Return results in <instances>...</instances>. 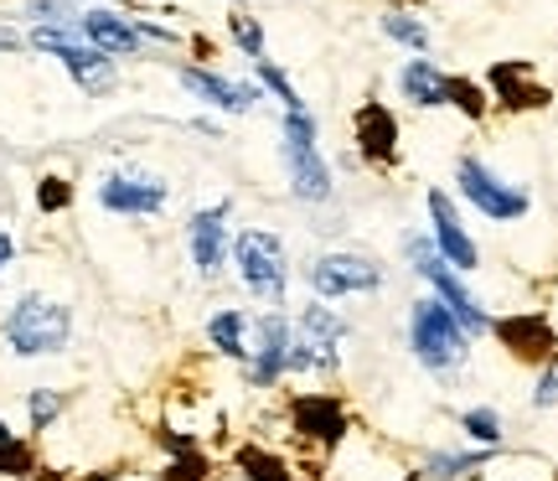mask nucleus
I'll return each instance as SVG.
<instances>
[{
  "mask_svg": "<svg viewBox=\"0 0 558 481\" xmlns=\"http://www.w3.org/2000/svg\"><path fill=\"white\" fill-rule=\"evenodd\" d=\"M399 254H403V264L414 269L418 280L429 285L424 296H435V301L445 305V311H450L460 326H465V337L481 341L486 332H492V311L481 305V296L471 290V285H465V275H460V269H450V264L439 260V249H435V239H429V228H409V233L399 239Z\"/></svg>",
  "mask_w": 558,
  "mask_h": 481,
  "instance_id": "1",
  "label": "nucleus"
},
{
  "mask_svg": "<svg viewBox=\"0 0 558 481\" xmlns=\"http://www.w3.org/2000/svg\"><path fill=\"white\" fill-rule=\"evenodd\" d=\"M279 166H284L290 197H295L300 207H326V202L337 197L331 160L320 151V120L311 109L279 115Z\"/></svg>",
  "mask_w": 558,
  "mask_h": 481,
  "instance_id": "2",
  "label": "nucleus"
},
{
  "mask_svg": "<svg viewBox=\"0 0 558 481\" xmlns=\"http://www.w3.org/2000/svg\"><path fill=\"white\" fill-rule=\"evenodd\" d=\"M0 347L11 358H62L73 347V305L58 301V296H41V290H26L11 301L5 321H0Z\"/></svg>",
  "mask_w": 558,
  "mask_h": 481,
  "instance_id": "3",
  "label": "nucleus"
},
{
  "mask_svg": "<svg viewBox=\"0 0 558 481\" xmlns=\"http://www.w3.org/2000/svg\"><path fill=\"white\" fill-rule=\"evenodd\" d=\"M403 347H409V358L439 383L456 378L460 368L471 362V337H465V326H460L435 296L409 301V311H403Z\"/></svg>",
  "mask_w": 558,
  "mask_h": 481,
  "instance_id": "4",
  "label": "nucleus"
},
{
  "mask_svg": "<svg viewBox=\"0 0 558 481\" xmlns=\"http://www.w3.org/2000/svg\"><path fill=\"white\" fill-rule=\"evenodd\" d=\"M290 378H331L347 358V341H352V321L341 316L337 305L326 301H305L290 316Z\"/></svg>",
  "mask_w": 558,
  "mask_h": 481,
  "instance_id": "5",
  "label": "nucleus"
},
{
  "mask_svg": "<svg viewBox=\"0 0 558 481\" xmlns=\"http://www.w3.org/2000/svg\"><path fill=\"white\" fill-rule=\"evenodd\" d=\"M233 275L264 311H284L290 305L295 264H290V249H284L275 228H239L233 233Z\"/></svg>",
  "mask_w": 558,
  "mask_h": 481,
  "instance_id": "6",
  "label": "nucleus"
},
{
  "mask_svg": "<svg viewBox=\"0 0 558 481\" xmlns=\"http://www.w3.org/2000/svg\"><path fill=\"white\" fill-rule=\"evenodd\" d=\"M300 280L311 290V301H357V296H378L388 285V264L367 249H326L316 260H305Z\"/></svg>",
  "mask_w": 558,
  "mask_h": 481,
  "instance_id": "7",
  "label": "nucleus"
},
{
  "mask_svg": "<svg viewBox=\"0 0 558 481\" xmlns=\"http://www.w3.org/2000/svg\"><path fill=\"white\" fill-rule=\"evenodd\" d=\"M26 47L52 52V58L68 68V79L78 83L88 99L114 94V83H120V62L104 58L99 47H88V41L78 37V26H73V21H68V26H32V32H26Z\"/></svg>",
  "mask_w": 558,
  "mask_h": 481,
  "instance_id": "8",
  "label": "nucleus"
},
{
  "mask_svg": "<svg viewBox=\"0 0 558 481\" xmlns=\"http://www.w3.org/2000/svg\"><path fill=\"white\" fill-rule=\"evenodd\" d=\"M94 202H99L109 218L145 223L171 207V181L160 177V171H145V166H120V171H104L94 181Z\"/></svg>",
  "mask_w": 558,
  "mask_h": 481,
  "instance_id": "9",
  "label": "nucleus"
},
{
  "mask_svg": "<svg viewBox=\"0 0 558 481\" xmlns=\"http://www.w3.org/2000/svg\"><path fill=\"white\" fill-rule=\"evenodd\" d=\"M456 192L476 207L486 223H522L533 213V197L522 181H507L501 171H492L481 156H460L456 160Z\"/></svg>",
  "mask_w": 558,
  "mask_h": 481,
  "instance_id": "10",
  "label": "nucleus"
},
{
  "mask_svg": "<svg viewBox=\"0 0 558 481\" xmlns=\"http://www.w3.org/2000/svg\"><path fill=\"white\" fill-rule=\"evenodd\" d=\"M284 420H290V435L300 445H311V450H337L352 435V409L331 388H300V394H290Z\"/></svg>",
  "mask_w": 558,
  "mask_h": 481,
  "instance_id": "11",
  "label": "nucleus"
},
{
  "mask_svg": "<svg viewBox=\"0 0 558 481\" xmlns=\"http://www.w3.org/2000/svg\"><path fill=\"white\" fill-rule=\"evenodd\" d=\"M290 311H254V326H248V358H243V388H279L290 378Z\"/></svg>",
  "mask_w": 558,
  "mask_h": 481,
  "instance_id": "12",
  "label": "nucleus"
},
{
  "mask_svg": "<svg viewBox=\"0 0 558 481\" xmlns=\"http://www.w3.org/2000/svg\"><path fill=\"white\" fill-rule=\"evenodd\" d=\"M233 197H218L197 207L192 218H186V254H192V269H197V280H222L228 275V264H233Z\"/></svg>",
  "mask_w": 558,
  "mask_h": 481,
  "instance_id": "13",
  "label": "nucleus"
},
{
  "mask_svg": "<svg viewBox=\"0 0 558 481\" xmlns=\"http://www.w3.org/2000/svg\"><path fill=\"white\" fill-rule=\"evenodd\" d=\"M352 141H357V160H367L373 171H393L403 160L399 115H393L383 99L357 104V115H352Z\"/></svg>",
  "mask_w": 558,
  "mask_h": 481,
  "instance_id": "14",
  "label": "nucleus"
},
{
  "mask_svg": "<svg viewBox=\"0 0 558 481\" xmlns=\"http://www.w3.org/2000/svg\"><path fill=\"white\" fill-rule=\"evenodd\" d=\"M177 83L197 104L218 109V115H254V109H259V99H264V88L254 79H248V83L222 79V73L202 68V62H181V68H177Z\"/></svg>",
  "mask_w": 558,
  "mask_h": 481,
  "instance_id": "15",
  "label": "nucleus"
},
{
  "mask_svg": "<svg viewBox=\"0 0 558 481\" xmlns=\"http://www.w3.org/2000/svg\"><path fill=\"white\" fill-rule=\"evenodd\" d=\"M424 207H429V239H435L439 260L450 264V269H460V275L481 269V249H476V239L465 233V223H460L456 197L429 187V192H424Z\"/></svg>",
  "mask_w": 558,
  "mask_h": 481,
  "instance_id": "16",
  "label": "nucleus"
},
{
  "mask_svg": "<svg viewBox=\"0 0 558 481\" xmlns=\"http://www.w3.org/2000/svg\"><path fill=\"white\" fill-rule=\"evenodd\" d=\"M486 337H497V347H507V358L533 362V368H543L548 358H558V332L548 326V316H543V311L492 316V332H486Z\"/></svg>",
  "mask_w": 558,
  "mask_h": 481,
  "instance_id": "17",
  "label": "nucleus"
},
{
  "mask_svg": "<svg viewBox=\"0 0 558 481\" xmlns=\"http://www.w3.org/2000/svg\"><path fill=\"white\" fill-rule=\"evenodd\" d=\"M73 26H78V37L88 41V47H99L104 58H114V62L145 52V41H140V32H135V16H124L114 5H94V11H83Z\"/></svg>",
  "mask_w": 558,
  "mask_h": 481,
  "instance_id": "18",
  "label": "nucleus"
},
{
  "mask_svg": "<svg viewBox=\"0 0 558 481\" xmlns=\"http://www.w3.org/2000/svg\"><path fill=\"white\" fill-rule=\"evenodd\" d=\"M527 62H492V73H486V94L492 99H501V109H512V115H522V109H543L548 104V88L543 83H527Z\"/></svg>",
  "mask_w": 558,
  "mask_h": 481,
  "instance_id": "19",
  "label": "nucleus"
},
{
  "mask_svg": "<svg viewBox=\"0 0 558 481\" xmlns=\"http://www.w3.org/2000/svg\"><path fill=\"white\" fill-rule=\"evenodd\" d=\"M248 326H254V311H243V305H218L202 332H207V347H213L218 358L243 368V358H248Z\"/></svg>",
  "mask_w": 558,
  "mask_h": 481,
  "instance_id": "20",
  "label": "nucleus"
},
{
  "mask_svg": "<svg viewBox=\"0 0 558 481\" xmlns=\"http://www.w3.org/2000/svg\"><path fill=\"white\" fill-rule=\"evenodd\" d=\"M492 461H497V450H481V445H465V450L439 445V450H429V456L418 461V477L424 481H471V477H481Z\"/></svg>",
  "mask_w": 558,
  "mask_h": 481,
  "instance_id": "21",
  "label": "nucleus"
},
{
  "mask_svg": "<svg viewBox=\"0 0 558 481\" xmlns=\"http://www.w3.org/2000/svg\"><path fill=\"white\" fill-rule=\"evenodd\" d=\"M445 83H450V73L435 58H409L399 68V94L414 109H445Z\"/></svg>",
  "mask_w": 558,
  "mask_h": 481,
  "instance_id": "22",
  "label": "nucleus"
},
{
  "mask_svg": "<svg viewBox=\"0 0 558 481\" xmlns=\"http://www.w3.org/2000/svg\"><path fill=\"white\" fill-rule=\"evenodd\" d=\"M233 471H239L243 481H300L295 466L284 461L279 450H269V445H254V441L233 450Z\"/></svg>",
  "mask_w": 558,
  "mask_h": 481,
  "instance_id": "23",
  "label": "nucleus"
},
{
  "mask_svg": "<svg viewBox=\"0 0 558 481\" xmlns=\"http://www.w3.org/2000/svg\"><path fill=\"white\" fill-rule=\"evenodd\" d=\"M456 424H460V435L471 445H481V450H501V441H507V420H501V409H492V404L460 409Z\"/></svg>",
  "mask_w": 558,
  "mask_h": 481,
  "instance_id": "24",
  "label": "nucleus"
},
{
  "mask_svg": "<svg viewBox=\"0 0 558 481\" xmlns=\"http://www.w3.org/2000/svg\"><path fill=\"white\" fill-rule=\"evenodd\" d=\"M378 26H383V37H388V41H399V47H409L414 58H424V52L435 47V37H429V26H424V21H418L414 11H399V5H393V11H388V16H383Z\"/></svg>",
  "mask_w": 558,
  "mask_h": 481,
  "instance_id": "25",
  "label": "nucleus"
},
{
  "mask_svg": "<svg viewBox=\"0 0 558 481\" xmlns=\"http://www.w3.org/2000/svg\"><path fill=\"white\" fill-rule=\"evenodd\" d=\"M62 414H68V394H62V388H47V383H41V388H26V430H32V435H47Z\"/></svg>",
  "mask_w": 558,
  "mask_h": 481,
  "instance_id": "26",
  "label": "nucleus"
},
{
  "mask_svg": "<svg viewBox=\"0 0 558 481\" xmlns=\"http://www.w3.org/2000/svg\"><path fill=\"white\" fill-rule=\"evenodd\" d=\"M254 83H259L264 94H275L284 115H290V109H305V99H300V88L290 83V73H284V68H279L275 58H259V62H254Z\"/></svg>",
  "mask_w": 558,
  "mask_h": 481,
  "instance_id": "27",
  "label": "nucleus"
},
{
  "mask_svg": "<svg viewBox=\"0 0 558 481\" xmlns=\"http://www.w3.org/2000/svg\"><path fill=\"white\" fill-rule=\"evenodd\" d=\"M445 104H450V109H460L465 120H486L492 94H486L476 79H460V73H450V83H445Z\"/></svg>",
  "mask_w": 558,
  "mask_h": 481,
  "instance_id": "28",
  "label": "nucleus"
},
{
  "mask_svg": "<svg viewBox=\"0 0 558 481\" xmlns=\"http://www.w3.org/2000/svg\"><path fill=\"white\" fill-rule=\"evenodd\" d=\"M37 471H41L37 445L26 441V435H16V441L0 445V481H32Z\"/></svg>",
  "mask_w": 558,
  "mask_h": 481,
  "instance_id": "29",
  "label": "nucleus"
},
{
  "mask_svg": "<svg viewBox=\"0 0 558 481\" xmlns=\"http://www.w3.org/2000/svg\"><path fill=\"white\" fill-rule=\"evenodd\" d=\"M73 197H78V187L62 177V171L37 177V213H41V218H58V213H68V207H73Z\"/></svg>",
  "mask_w": 558,
  "mask_h": 481,
  "instance_id": "30",
  "label": "nucleus"
},
{
  "mask_svg": "<svg viewBox=\"0 0 558 481\" xmlns=\"http://www.w3.org/2000/svg\"><path fill=\"white\" fill-rule=\"evenodd\" d=\"M156 477L160 481H218V466H213L207 450H192V456H171Z\"/></svg>",
  "mask_w": 558,
  "mask_h": 481,
  "instance_id": "31",
  "label": "nucleus"
},
{
  "mask_svg": "<svg viewBox=\"0 0 558 481\" xmlns=\"http://www.w3.org/2000/svg\"><path fill=\"white\" fill-rule=\"evenodd\" d=\"M228 37H233V47H239L243 58H254V62L264 58V26H259V16L233 11V16H228Z\"/></svg>",
  "mask_w": 558,
  "mask_h": 481,
  "instance_id": "32",
  "label": "nucleus"
},
{
  "mask_svg": "<svg viewBox=\"0 0 558 481\" xmlns=\"http://www.w3.org/2000/svg\"><path fill=\"white\" fill-rule=\"evenodd\" d=\"M21 11L32 16V26H68V21H78L73 0H21Z\"/></svg>",
  "mask_w": 558,
  "mask_h": 481,
  "instance_id": "33",
  "label": "nucleus"
},
{
  "mask_svg": "<svg viewBox=\"0 0 558 481\" xmlns=\"http://www.w3.org/2000/svg\"><path fill=\"white\" fill-rule=\"evenodd\" d=\"M150 435H156V445L166 450V461H171V456H192V450H202V441L192 435V430H171V424H156Z\"/></svg>",
  "mask_w": 558,
  "mask_h": 481,
  "instance_id": "34",
  "label": "nucleus"
},
{
  "mask_svg": "<svg viewBox=\"0 0 558 481\" xmlns=\"http://www.w3.org/2000/svg\"><path fill=\"white\" fill-rule=\"evenodd\" d=\"M533 409H558V358H548L538 368V383H533Z\"/></svg>",
  "mask_w": 558,
  "mask_h": 481,
  "instance_id": "35",
  "label": "nucleus"
},
{
  "mask_svg": "<svg viewBox=\"0 0 558 481\" xmlns=\"http://www.w3.org/2000/svg\"><path fill=\"white\" fill-rule=\"evenodd\" d=\"M11 264H16V233H11V228H0V275H5Z\"/></svg>",
  "mask_w": 558,
  "mask_h": 481,
  "instance_id": "36",
  "label": "nucleus"
},
{
  "mask_svg": "<svg viewBox=\"0 0 558 481\" xmlns=\"http://www.w3.org/2000/svg\"><path fill=\"white\" fill-rule=\"evenodd\" d=\"M26 47V32H16V26H0V52H21Z\"/></svg>",
  "mask_w": 558,
  "mask_h": 481,
  "instance_id": "37",
  "label": "nucleus"
},
{
  "mask_svg": "<svg viewBox=\"0 0 558 481\" xmlns=\"http://www.w3.org/2000/svg\"><path fill=\"white\" fill-rule=\"evenodd\" d=\"M32 481H68V477H62V471H47V466H41V471H37Z\"/></svg>",
  "mask_w": 558,
  "mask_h": 481,
  "instance_id": "38",
  "label": "nucleus"
},
{
  "mask_svg": "<svg viewBox=\"0 0 558 481\" xmlns=\"http://www.w3.org/2000/svg\"><path fill=\"white\" fill-rule=\"evenodd\" d=\"M5 441H16V430H11V424L0 420V445H5Z\"/></svg>",
  "mask_w": 558,
  "mask_h": 481,
  "instance_id": "39",
  "label": "nucleus"
},
{
  "mask_svg": "<svg viewBox=\"0 0 558 481\" xmlns=\"http://www.w3.org/2000/svg\"><path fill=\"white\" fill-rule=\"evenodd\" d=\"M399 481H424V477H418V466H414V471H403V477Z\"/></svg>",
  "mask_w": 558,
  "mask_h": 481,
  "instance_id": "40",
  "label": "nucleus"
}]
</instances>
